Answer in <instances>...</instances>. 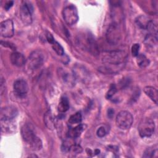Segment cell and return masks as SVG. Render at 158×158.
<instances>
[{
  "label": "cell",
  "mask_w": 158,
  "mask_h": 158,
  "mask_svg": "<svg viewBox=\"0 0 158 158\" xmlns=\"http://www.w3.org/2000/svg\"><path fill=\"white\" fill-rule=\"evenodd\" d=\"M114 110H113L111 108H110L109 109H108V116L110 118H112L114 115Z\"/></svg>",
  "instance_id": "30"
},
{
  "label": "cell",
  "mask_w": 158,
  "mask_h": 158,
  "mask_svg": "<svg viewBox=\"0 0 158 158\" xmlns=\"http://www.w3.org/2000/svg\"><path fill=\"white\" fill-rule=\"evenodd\" d=\"M46 37L47 41H48L49 43H51V44H52V43L55 41V40H54V37L52 36V35L50 33H49V32H47V33H46Z\"/></svg>",
  "instance_id": "28"
},
{
  "label": "cell",
  "mask_w": 158,
  "mask_h": 158,
  "mask_svg": "<svg viewBox=\"0 0 158 158\" xmlns=\"http://www.w3.org/2000/svg\"><path fill=\"white\" fill-rule=\"evenodd\" d=\"M144 92L156 104H157L158 92L154 87L150 86H146L144 88Z\"/></svg>",
  "instance_id": "15"
},
{
  "label": "cell",
  "mask_w": 158,
  "mask_h": 158,
  "mask_svg": "<svg viewBox=\"0 0 158 158\" xmlns=\"http://www.w3.org/2000/svg\"><path fill=\"white\" fill-rule=\"evenodd\" d=\"M116 92H117V88H116L115 85H114V84L111 85V86L110 87V89H109L108 92L106 94V98L108 99H110L115 94V93Z\"/></svg>",
  "instance_id": "26"
},
{
  "label": "cell",
  "mask_w": 158,
  "mask_h": 158,
  "mask_svg": "<svg viewBox=\"0 0 158 158\" xmlns=\"http://www.w3.org/2000/svg\"><path fill=\"white\" fill-rule=\"evenodd\" d=\"M136 62L139 67L141 68L146 67L149 65L150 61L149 59H148L145 55L143 54H138L136 56Z\"/></svg>",
  "instance_id": "19"
},
{
  "label": "cell",
  "mask_w": 158,
  "mask_h": 158,
  "mask_svg": "<svg viewBox=\"0 0 158 158\" xmlns=\"http://www.w3.org/2000/svg\"><path fill=\"white\" fill-rule=\"evenodd\" d=\"M14 90L16 95L23 97L28 91V86L26 81L23 79H18L15 81L13 85Z\"/></svg>",
  "instance_id": "10"
},
{
  "label": "cell",
  "mask_w": 158,
  "mask_h": 158,
  "mask_svg": "<svg viewBox=\"0 0 158 158\" xmlns=\"http://www.w3.org/2000/svg\"><path fill=\"white\" fill-rule=\"evenodd\" d=\"M33 12L32 4L29 1H23L20 10V15L22 21L25 25H30L31 23V14Z\"/></svg>",
  "instance_id": "8"
},
{
  "label": "cell",
  "mask_w": 158,
  "mask_h": 158,
  "mask_svg": "<svg viewBox=\"0 0 158 158\" xmlns=\"http://www.w3.org/2000/svg\"><path fill=\"white\" fill-rule=\"evenodd\" d=\"M151 19L148 18L146 16L144 15H140L136 19V22L137 25L142 29L146 30L148 28V26L149 25V23L150 22Z\"/></svg>",
  "instance_id": "17"
},
{
  "label": "cell",
  "mask_w": 158,
  "mask_h": 158,
  "mask_svg": "<svg viewBox=\"0 0 158 158\" xmlns=\"http://www.w3.org/2000/svg\"><path fill=\"white\" fill-rule=\"evenodd\" d=\"M139 44L138 43H135L133 44L131 47V54L133 56L136 57L139 54Z\"/></svg>",
  "instance_id": "27"
},
{
  "label": "cell",
  "mask_w": 158,
  "mask_h": 158,
  "mask_svg": "<svg viewBox=\"0 0 158 158\" xmlns=\"http://www.w3.org/2000/svg\"><path fill=\"white\" fill-rule=\"evenodd\" d=\"M133 121L132 115L128 111L122 110L116 116V125L122 130L129 129Z\"/></svg>",
  "instance_id": "4"
},
{
  "label": "cell",
  "mask_w": 158,
  "mask_h": 158,
  "mask_svg": "<svg viewBox=\"0 0 158 158\" xmlns=\"http://www.w3.org/2000/svg\"><path fill=\"white\" fill-rule=\"evenodd\" d=\"M10 60L12 64L17 67H22L27 62L25 56L19 52H12L10 54Z\"/></svg>",
  "instance_id": "13"
},
{
  "label": "cell",
  "mask_w": 158,
  "mask_h": 158,
  "mask_svg": "<svg viewBox=\"0 0 158 158\" xmlns=\"http://www.w3.org/2000/svg\"><path fill=\"white\" fill-rule=\"evenodd\" d=\"M21 134L23 140L30 144L33 150L38 151L41 149V140L36 135L34 128L31 124H24L21 128Z\"/></svg>",
  "instance_id": "2"
},
{
  "label": "cell",
  "mask_w": 158,
  "mask_h": 158,
  "mask_svg": "<svg viewBox=\"0 0 158 158\" xmlns=\"http://www.w3.org/2000/svg\"><path fill=\"white\" fill-rule=\"evenodd\" d=\"M14 4V2L13 1H8L7 2H6L4 5V9L6 10H8Z\"/></svg>",
  "instance_id": "29"
},
{
  "label": "cell",
  "mask_w": 158,
  "mask_h": 158,
  "mask_svg": "<svg viewBox=\"0 0 158 158\" xmlns=\"http://www.w3.org/2000/svg\"><path fill=\"white\" fill-rule=\"evenodd\" d=\"M144 157H157V146L156 148L151 147L148 148L144 151V155L143 156Z\"/></svg>",
  "instance_id": "21"
},
{
  "label": "cell",
  "mask_w": 158,
  "mask_h": 158,
  "mask_svg": "<svg viewBox=\"0 0 158 158\" xmlns=\"http://www.w3.org/2000/svg\"><path fill=\"white\" fill-rule=\"evenodd\" d=\"M155 130L154 122L150 118H144L138 126V131L141 137L146 138L152 136Z\"/></svg>",
  "instance_id": "6"
},
{
  "label": "cell",
  "mask_w": 158,
  "mask_h": 158,
  "mask_svg": "<svg viewBox=\"0 0 158 158\" xmlns=\"http://www.w3.org/2000/svg\"><path fill=\"white\" fill-rule=\"evenodd\" d=\"M12 120L1 119V127L2 133L10 131L12 128Z\"/></svg>",
  "instance_id": "20"
},
{
  "label": "cell",
  "mask_w": 158,
  "mask_h": 158,
  "mask_svg": "<svg viewBox=\"0 0 158 158\" xmlns=\"http://www.w3.org/2000/svg\"><path fill=\"white\" fill-rule=\"evenodd\" d=\"M106 36L108 43L112 44H115L120 40L121 33L116 23H113L110 25L106 31Z\"/></svg>",
  "instance_id": "7"
},
{
  "label": "cell",
  "mask_w": 158,
  "mask_h": 158,
  "mask_svg": "<svg viewBox=\"0 0 158 158\" xmlns=\"http://www.w3.org/2000/svg\"><path fill=\"white\" fill-rule=\"evenodd\" d=\"M0 33L1 35L4 38H10L14 35V23L11 20L7 19L1 22Z\"/></svg>",
  "instance_id": "9"
},
{
  "label": "cell",
  "mask_w": 158,
  "mask_h": 158,
  "mask_svg": "<svg viewBox=\"0 0 158 158\" xmlns=\"http://www.w3.org/2000/svg\"><path fill=\"white\" fill-rule=\"evenodd\" d=\"M44 121L46 126L49 130H53L55 128L56 121L55 117L51 113L50 110H48L46 112L44 117Z\"/></svg>",
  "instance_id": "16"
},
{
  "label": "cell",
  "mask_w": 158,
  "mask_h": 158,
  "mask_svg": "<svg viewBox=\"0 0 158 158\" xmlns=\"http://www.w3.org/2000/svg\"><path fill=\"white\" fill-rule=\"evenodd\" d=\"M69 102L66 97H62L59 101L58 104V110L60 112H65L69 109Z\"/></svg>",
  "instance_id": "18"
},
{
  "label": "cell",
  "mask_w": 158,
  "mask_h": 158,
  "mask_svg": "<svg viewBox=\"0 0 158 158\" xmlns=\"http://www.w3.org/2000/svg\"><path fill=\"white\" fill-rule=\"evenodd\" d=\"M81 151H82L81 147L79 144H77L74 143L70 146L68 152L72 154H79Z\"/></svg>",
  "instance_id": "24"
},
{
  "label": "cell",
  "mask_w": 158,
  "mask_h": 158,
  "mask_svg": "<svg viewBox=\"0 0 158 158\" xmlns=\"http://www.w3.org/2000/svg\"><path fill=\"white\" fill-rule=\"evenodd\" d=\"M127 57V54L124 51H106L102 56V61L106 66L121 70L123 68Z\"/></svg>",
  "instance_id": "1"
},
{
  "label": "cell",
  "mask_w": 158,
  "mask_h": 158,
  "mask_svg": "<svg viewBox=\"0 0 158 158\" xmlns=\"http://www.w3.org/2000/svg\"><path fill=\"white\" fill-rule=\"evenodd\" d=\"M107 134V128L104 126L100 127L96 131L97 136L100 138L105 136Z\"/></svg>",
  "instance_id": "25"
},
{
  "label": "cell",
  "mask_w": 158,
  "mask_h": 158,
  "mask_svg": "<svg viewBox=\"0 0 158 158\" xmlns=\"http://www.w3.org/2000/svg\"><path fill=\"white\" fill-rule=\"evenodd\" d=\"M53 50L59 56H63L64 54V51L62 46L56 41H54L51 44Z\"/></svg>",
  "instance_id": "23"
},
{
  "label": "cell",
  "mask_w": 158,
  "mask_h": 158,
  "mask_svg": "<svg viewBox=\"0 0 158 158\" xmlns=\"http://www.w3.org/2000/svg\"><path fill=\"white\" fill-rule=\"evenodd\" d=\"M44 61V53L40 50H36L30 54L27 60V64L29 69L32 70H35L40 68Z\"/></svg>",
  "instance_id": "3"
},
{
  "label": "cell",
  "mask_w": 158,
  "mask_h": 158,
  "mask_svg": "<svg viewBox=\"0 0 158 158\" xmlns=\"http://www.w3.org/2000/svg\"><path fill=\"white\" fill-rule=\"evenodd\" d=\"M58 75L59 77L60 80L66 85L70 86L73 85L75 81V75L73 73H70V72L62 69H60L58 70Z\"/></svg>",
  "instance_id": "12"
},
{
  "label": "cell",
  "mask_w": 158,
  "mask_h": 158,
  "mask_svg": "<svg viewBox=\"0 0 158 158\" xmlns=\"http://www.w3.org/2000/svg\"><path fill=\"white\" fill-rule=\"evenodd\" d=\"M18 114V110L14 106H6L1 109V119L13 120Z\"/></svg>",
  "instance_id": "11"
},
{
  "label": "cell",
  "mask_w": 158,
  "mask_h": 158,
  "mask_svg": "<svg viewBox=\"0 0 158 158\" xmlns=\"http://www.w3.org/2000/svg\"><path fill=\"white\" fill-rule=\"evenodd\" d=\"M62 17L69 25L75 24L78 20V11L76 7L73 5L65 6L62 10Z\"/></svg>",
  "instance_id": "5"
},
{
  "label": "cell",
  "mask_w": 158,
  "mask_h": 158,
  "mask_svg": "<svg viewBox=\"0 0 158 158\" xmlns=\"http://www.w3.org/2000/svg\"><path fill=\"white\" fill-rule=\"evenodd\" d=\"M81 120L82 117L81 113L80 112H77L70 117L69 119V122L70 124H78L81 122Z\"/></svg>",
  "instance_id": "22"
},
{
  "label": "cell",
  "mask_w": 158,
  "mask_h": 158,
  "mask_svg": "<svg viewBox=\"0 0 158 158\" xmlns=\"http://www.w3.org/2000/svg\"><path fill=\"white\" fill-rule=\"evenodd\" d=\"M85 128V125L83 124H79L74 128H72L67 132V136L69 138H78Z\"/></svg>",
  "instance_id": "14"
}]
</instances>
